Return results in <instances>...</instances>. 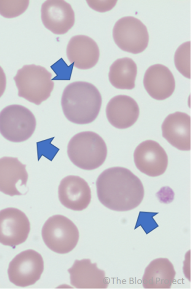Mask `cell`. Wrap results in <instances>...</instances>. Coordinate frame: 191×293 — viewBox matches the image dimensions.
Instances as JSON below:
<instances>
[{
	"mask_svg": "<svg viewBox=\"0 0 191 293\" xmlns=\"http://www.w3.org/2000/svg\"><path fill=\"white\" fill-rule=\"evenodd\" d=\"M96 188L99 202L116 211L137 208L144 196L140 179L130 170L120 167L108 168L101 172L96 181Z\"/></svg>",
	"mask_w": 191,
	"mask_h": 293,
	"instance_id": "obj_1",
	"label": "cell"
},
{
	"mask_svg": "<svg viewBox=\"0 0 191 293\" xmlns=\"http://www.w3.org/2000/svg\"><path fill=\"white\" fill-rule=\"evenodd\" d=\"M102 104L101 95L93 84L82 81L70 83L62 94L63 113L70 122L80 125L93 122L97 117Z\"/></svg>",
	"mask_w": 191,
	"mask_h": 293,
	"instance_id": "obj_2",
	"label": "cell"
},
{
	"mask_svg": "<svg viewBox=\"0 0 191 293\" xmlns=\"http://www.w3.org/2000/svg\"><path fill=\"white\" fill-rule=\"evenodd\" d=\"M67 155L76 167L87 170L101 166L106 158L107 146L102 138L91 131L74 135L67 145Z\"/></svg>",
	"mask_w": 191,
	"mask_h": 293,
	"instance_id": "obj_3",
	"label": "cell"
},
{
	"mask_svg": "<svg viewBox=\"0 0 191 293\" xmlns=\"http://www.w3.org/2000/svg\"><path fill=\"white\" fill-rule=\"evenodd\" d=\"M52 74L44 67L26 65L19 69L14 77L18 96L35 105L47 99L53 89Z\"/></svg>",
	"mask_w": 191,
	"mask_h": 293,
	"instance_id": "obj_4",
	"label": "cell"
},
{
	"mask_svg": "<svg viewBox=\"0 0 191 293\" xmlns=\"http://www.w3.org/2000/svg\"><path fill=\"white\" fill-rule=\"evenodd\" d=\"M41 234L46 246L59 254L71 251L77 245L79 238L75 224L67 217L59 214L53 215L45 221Z\"/></svg>",
	"mask_w": 191,
	"mask_h": 293,
	"instance_id": "obj_5",
	"label": "cell"
},
{
	"mask_svg": "<svg viewBox=\"0 0 191 293\" xmlns=\"http://www.w3.org/2000/svg\"><path fill=\"white\" fill-rule=\"evenodd\" d=\"M36 125L34 115L22 105H10L0 112V133L11 142L28 140L33 133Z\"/></svg>",
	"mask_w": 191,
	"mask_h": 293,
	"instance_id": "obj_6",
	"label": "cell"
},
{
	"mask_svg": "<svg viewBox=\"0 0 191 293\" xmlns=\"http://www.w3.org/2000/svg\"><path fill=\"white\" fill-rule=\"evenodd\" d=\"M113 38L121 49L132 54L143 52L147 48L149 40L146 26L133 16L123 17L115 23Z\"/></svg>",
	"mask_w": 191,
	"mask_h": 293,
	"instance_id": "obj_7",
	"label": "cell"
},
{
	"mask_svg": "<svg viewBox=\"0 0 191 293\" xmlns=\"http://www.w3.org/2000/svg\"><path fill=\"white\" fill-rule=\"evenodd\" d=\"M44 270L41 254L30 249L16 255L10 262L7 270L10 282L16 286L25 287L35 284Z\"/></svg>",
	"mask_w": 191,
	"mask_h": 293,
	"instance_id": "obj_8",
	"label": "cell"
},
{
	"mask_svg": "<svg viewBox=\"0 0 191 293\" xmlns=\"http://www.w3.org/2000/svg\"><path fill=\"white\" fill-rule=\"evenodd\" d=\"M30 231L29 220L22 211L15 208L0 210V243L15 247L26 241Z\"/></svg>",
	"mask_w": 191,
	"mask_h": 293,
	"instance_id": "obj_9",
	"label": "cell"
},
{
	"mask_svg": "<svg viewBox=\"0 0 191 293\" xmlns=\"http://www.w3.org/2000/svg\"><path fill=\"white\" fill-rule=\"evenodd\" d=\"M133 157L138 169L149 176L162 174L168 166V156L165 151L154 140H147L139 144L135 149Z\"/></svg>",
	"mask_w": 191,
	"mask_h": 293,
	"instance_id": "obj_10",
	"label": "cell"
},
{
	"mask_svg": "<svg viewBox=\"0 0 191 293\" xmlns=\"http://www.w3.org/2000/svg\"><path fill=\"white\" fill-rule=\"evenodd\" d=\"M41 18L46 28L57 35L67 33L74 25V12L64 0H46L41 5Z\"/></svg>",
	"mask_w": 191,
	"mask_h": 293,
	"instance_id": "obj_11",
	"label": "cell"
},
{
	"mask_svg": "<svg viewBox=\"0 0 191 293\" xmlns=\"http://www.w3.org/2000/svg\"><path fill=\"white\" fill-rule=\"evenodd\" d=\"M58 196L61 203L73 210L86 209L91 200V191L88 183L76 175H68L60 182Z\"/></svg>",
	"mask_w": 191,
	"mask_h": 293,
	"instance_id": "obj_12",
	"label": "cell"
},
{
	"mask_svg": "<svg viewBox=\"0 0 191 293\" xmlns=\"http://www.w3.org/2000/svg\"><path fill=\"white\" fill-rule=\"evenodd\" d=\"M28 174L26 165L17 158H0V191L14 196L25 193Z\"/></svg>",
	"mask_w": 191,
	"mask_h": 293,
	"instance_id": "obj_13",
	"label": "cell"
},
{
	"mask_svg": "<svg viewBox=\"0 0 191 293\" xmlns=\"http://www.w3.org/2000/svg\"><path fill=\"white\" fill-rule=\"evenodd\" d=\"M70 284L77 289H106L109 280L105 272L90 259L75 260L68 269Z\"/></svg>",
	"mask_w": 191,
	"mask_h": 293,
	"instance_id": "obj_14",
	"label": "cell"
},
{
	"mask_svg": "<svg viewBox=\"0 0 191 293\" xmlns=\"http://www.w3.org/2000/svg\"><path fill=\"white\" fill-rule=\"evenodd\" d=\"M162 134L171 145L178 150H191V117L176 112L168 115L161 125Z\"/></svg>",
	"mask_w": 191,
	"mask_h": 293,
	"instance_id": "obj_15",
	"label": "cell"
},
{
	"mask_svg": "<svg viewBox=\"0 0 191 293\" xmlns=\"http://www.w3.org/2000/svg\"><path fill=\"white\" fill-rule=\"evenodd\" d=\"M69 61L77 68L86 70L97 63L99 50L96 42L85 35H76L69 40L66 48Z\"/></svg>",
	"mask_w": 191,
	"mask_h": 293,
	"instance_id": "obj_16",
	"label": "cell"
},
{
	"mask_svg": "<svg viewBox=\"0 0 191 293\" xmlns=\"http://www.w3.org/2000/svg\"><path fill=\"white\" fill-rule=\"evenodd\" d=\"M143 85L147 93L158 100L169 97L175 88L173 74L165 66L156 64L149 67L145 72Z\"/></svg>",
	"mask_w": 191,
	"mask_h": 293,
	"instance_id": "obj_17",
	"label": "cell"
},
{
	"mask_svg": "<svg viewBox=\"0 0 191 293\" xmlns=\"http://www.w3.org/2000/svg\"><path fill=\"white\" fill-rule=\"evenodd\" d=\"M106 117L110 124L119 129L131 126L137 121L139 108L136 101L126 95L112 98L106 106Z\"/></svg>",
	"mask_w": 191,
	"mask_h": 293,
	"instance_id": "obj_18",
	"label": "cell"
},
{
	"mask_svg": "<svg viewBox=\"0 0 191 293\" xmlns=\"http://www.w3.org/2000/svg\"><path fill=\"white\" fill-rule=\"evenodd\" d=\"M176 272L173 264L167 258L153 260L146 267L142 278L144 289H170Z\"/></svg>",
	"mask_w": 191,
	"mask_h": 293,
	"instance_id": "obj_19",
	"label": "cell"
},
{
	"mask_svg": "<svg viewBox=\"0 0 191 293\" xmlns=\"http://www.w3.org/2000/svg\"><path fill=\"white\" fill-rule=\"evenodd\" d=\"M137 73L136 64L131 58H121L115 60L110 67L109 80L116 88L132 89L135 87Z\"/></svg>",
	"mask_w": 191,
	"mask_h": 293,
	"instance_id": "obj_20",
	"label": "cell"
},
{
	"mask_svg": "<svg viewBox=\"0 0 191 293\" xmlns=\"http://www.w3.org/2000/svg\"><path fill=\"white\" fill-rule=\"evenodd\" d=\"M175 66L185 77L191 79V41L181 44L176 49L174 57Z\"/></svg>",
	"mask_w": 191,
	"mask_h": 293,
	"instance_id": "obj_21",
	"label": "cell"
},
{
	"mask_svg": "<svg viewBox=\"0 0 191 293\" xmlns=\"http://www.w3.org/2000/svg\"><path fill=\"white\" fill-rule=\"evenodd\" d=\"M29 0H0V14L11 18L23 13L29 6Z\"/></svg>",
	"mask_w": 191,
	"mask_h": 293,
	"instance_id": "obj_22",
	"label": "cell"
},
{
	"mask_svg": "<svg viewBox=\"0 0 191 293\" xmlns=\"http://www.w3.org/2000/svg\"><path fill=\"white\" fill-rule=\"evenodd\" d=\"M156 214L157 213L140 212L135 228L141 226L146 233L148 234L158 227V224L153 218Z\"/></svg>",
	"mask_w": 191,
	"mask_h": 293,
	"instance_id": "obj_23",
	"label": "cell"
},
{
	"mask_svg": "<svg viewBox=\"0 0 191 293\" xmlns=\"http://www.w3.org/2000/svg\"><path fill=\"white\" fill-rule=\"evenodd\" d=\"M117 0H87L89 6L93 9L100 12H104L112 9Z\"/></svg>",
	"mask_w": 191,
	"mask_h": 293,
	"instance_id": "obj_24",
	"label": "cell"
},
{
	"mask_svg": "<svg viewBox=\"0 0 191 293\" xmlns=\"http://www.w3.org/2000/svg\"><path fill=\"white\" fill-rule=\"evenodd\" d=\"M6 79L3 70L0 66V97L3 95L6 88Z\"/></svg>",
	"mask_w": 191,
	"mask_h": 293,
	"instance_id": "obj_25",
	"label": "cell"
}]
</instances>
